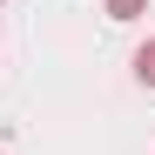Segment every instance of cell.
I'll use <instances>...</instances> for the list:
<instances>
[{
  "label": "cell",
  "instance_id": "1",
  "mask_svg": "<svg viewBox=\"0 0 155 155\" xmlns=\"http://www.w3.org/2000/svg\"><path fill=\"white\" fill-rule=\"evenodd\" d=\"M135 74H142V81H148V88H155V41H148V47H142V54H135Z\"/></svg>",
  "mask_w": 155,
  "mask_h": 155
},
{
  "label": "cell",
  "instance_id": "2",
  "mask_svg": "<svg viewBox=\"0 0 155 155\" xmlns=\"http://www.w3.org/2000/svg\"><path fill=\"white\" fill-rule=\"evenodd\" d=\"M142 7H148V0H108V14H115V20H135Z\"/></svg>",
  "mask_w": 155,
  "mask_h": 155
}]
</instances>
